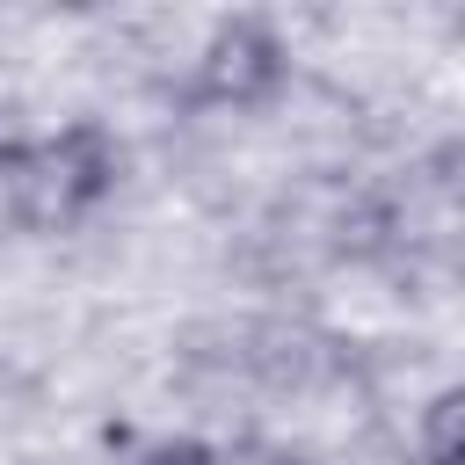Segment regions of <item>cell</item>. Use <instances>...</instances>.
I'll return each instance as SVG.
<instances>
[{
  "label": "cell",
  "mask_w": 465,
  "mask_h": 465,
  "mask_svg": "<svg viewBox=\"0 0 465 465\" xmlns=\"http://www.w3.org/2000/svg\"><path fill=\"white\" fill-rule=\"evenodd\" d=\"M276 87H283V44H276L269 22L232 15V22H218L203 36L196 73H189V102H203V109H262Z\"/></svg>",
  "instance_id": "7a4b0ae2"
},
{
  "label": "cell",
  "mask_w": 465,
  "mask_h": 465,
  "mask_svg": "<svg viewBox=\"0 0 465 465\" xmlns=\"http://www.w3.org/2000/svg\"><path fill=\"white\" fill-rule=\"evenodd\" d=\"M0 174H7V145H0Z\"/></svg>",
  "instance_id": "8992f818"
},
{
  "label": "cell",
  "mask_w": 465,
  "mask_h": 465,
  "mask_svg": "<svg viewBox=\"0 0 465 465\" xmlns=\"http://www.w3.org/2000/svg\"><path fill=\"white\" fill-rule=\"evenodd\" d=\"M262 465H320V458H305V450H269Z\"/></svg>",
  "instance_id": "5b68a950"
},
{
  "label": "cell",
  "mask_w": 465,
  "mask_h": 465,
  "mask_svg": "<svg viewBox=\"0 0 465 465\" xmlns=\"http://www.w3.org/2000/svg\"><path fill=\"white\" fill-rule=\"evenodd\" d=\"M138 465H225L211 443H196V436H167V443H153Z\"/></svg>",
  "instance_id": "277c9868"
},
{
  "label": "cell",
  "mask_w": 465,
  "mask_h": 465,
  "mask_svg": "<svg viewBox=\"0 0 465 465\" xmlns=\"http://www.w3.org/2000/svg\"><path fill=\"white\" fill-rule=\"evenodd\" d=\"M116 189V145L102 124H65L58 138L7 153V218L29 232H58L87 218Z\"/></svg>",
  "instance_id": "6da1fadb"
},
{
  "label": "cell",
  "mask_w": 465,
  "mask_h": 465,
  "mask_svg": "<svg viewBox=\"0 0 465 465\" xmlns=\"http://www.w3.org/2000/svg\"><path fill=\"white\" fill-rule=\"evenodd\" d=\"M465 458V392L443 385L421 407V465H458Z\"/></svg>",
  "instance_id": "3957f363"
}]
</instances>
